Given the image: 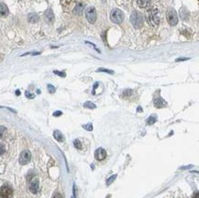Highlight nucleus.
Segmentation results:
<instances>
[{
    "instance_id": "obj_33",
    "label": "nucleus",
    "mask_w": 199,
    "mask_h": 198,
    "mask_svg": "<svg viewBox=\"0 0 199 198\" xmlns=\"http://www.w3.org/2000/svg\"><path fill=\"white\" fill-rule=\"evenodd\" d=\"M194 198H199V193H198V192H197V193H196V195H195Z\"/></svg>"
},
{
    "instance_id": "obj_24",
    "label": "nucleus",
    "mask_w": 199,
    "mask_h": 198,
    "mask_svg": "<svg viewBox=\"0 0 199 198\" xmlns=\"http://www.w3.org/2000/svg\"><path fill=\"white\" fill-rule=\"evenodd\" d=\"M6 129L5 127H3V126L0 127V139L3 137V135H4V133L6 132Z\"/></svg>"
},
{
    "instance_id": "obj_7",
    "label": "nucleus",
    "mask_w": 199,
    "mask_h": 198,
    "mask_svg": "<svg viewBox=\"0 0 199 198\" xmlns=\"http://www.w3.org/2000/svg\"><path fill=\"white\" fill-rule=\"evenodd\" d=\"M30 159H31V153H30V150L26 149V150H23L20 153L18 161H19V163L21 165H25V164H28L30 161Z\"/></svg>"
},
{
    "instance_id": "obj_31",
    "label": "nucleus",
    "mask_w": 199,
    "mask_h": 198,
    "mask_svg": "<svg viewBox=\"0 0 199 198\" xmlns=\"http://www.w3.org/2000/svg\"><path fill=\"white\" fill-rule=\"evenodd\" d=\"M26 96H27L28 98H34V96H33V95H30L29 92H26Z\"/></svg>"
},
{
    "instance_id": "obj_22",
    "label": "nucleus",
    "mask_w": 199,
    "mask_h": 198,
    "mask_svg": "<svg viewBox=\"0 0 199 198\" xmlns=\"http://www.w3.org/2000/svg\"><path fill=\"white\" fill-rule=\"evenodd\" d=\"M83 128H84L86 130H87V131H92V130H93V125H92L91 123L86 124V125H84Z\"/></svg>"
},
{
    "instance_id": "obj_17",
    "label": "nucleus",
    "mask_w": 199,
    "mask_h": 198,
    "mask_svg": "<svg viewBox=\"0 0 199 198\" xmlns=\"http://www.w3.org/2000/svg\"><path fill=\"white\" fill-rule=\"evenodd\" d=\"M29 20H30V22H37L39 20V17L37 14L32 13L29 16Z\"/></svg>"
},
{
    "instance_id": "obj_34",
    "label": "nucleus",
    "mask_w": 199,
    "mask_h": 198,
    "mask_svg": "<svg viewBox=\"0 0 199 198\" xmlns=\"http://www.w3.org/2000/svg\"><path fill=\"white\" fill-rule=\"evenodd\" d=\"M138 111H139V112H141V106L138 107Z\"/></svg>"
},
{
    "instance_id": "obj_25",
    "label": "nucleus",
    "mask_w": 199,
    "mask_h": 198,
    "mask_svg": "<svg viewBox=\"0 0 199 198\" xmlns=\"http://www.w3.org/2000/svg\"><path fill=\"white\" fill-rule=\"evenodd\" d=\"M53 73H54L55 74L61 76V77H65V73H62V72H59V71H54Z\"/></svg>"
},
{
    "instance_id": "obj_28",
    "label": "nucleus",
    "mask_w": 199,
    "mask_h": 198,
    "mask_svg": "<svg viewBox=\"0 0 199 198\" xmlns=\"http://www.w3.org/2000/svg\"><path fill=\"white\" fill-rule=\"evenodd\" d=\"M4 152H5V147L2 144H0V155H2Z\"/></svg>"
},
{
    "instance_id": "obj_30",
    "label": "nucleus",
    "mask_w": 199,
    "mask_h": 198,
    "mask_svg": "<svg viewBox=\"0 0 199 198\" xmlns=\"http://www.w3.org/2000/svg\"><path fill=\"white\" fill-rule=\"evenodd\" d=\"M62 113L61 112V111H56V112H54V114H53V116L54 117H59V116H61Z\"/></svg>"
},
{
    "instance_id": "obj_35",
    "label": "nucleus",
    "mask_w": 199,
    "mask_h": 198,
    "mask_svg": "<svg viewBox=\"0 0 199 198\" xmlns=\"http://www.w3.org/2000/svg\"><path fill=\"white\" fill-rule=\"evenodd\" d=\"M16 94H17V96H19V95H20V92H19V91H17Z\"/></svg>"
},
{
    "instance_id": "obj_26",
    "label": "nucleus",
    "mask_w": 199,
    "mask_h": 198,
    "mask_svg": "<svg viewBox=\"0 0 199 198\" xmlns=\"http://www.w3.org/2000/svg\"><path fill=\"white\" fill-rule=\"evenodd\" d=\"M48 90H49V92H50V94H52V93L55 92V88H54V86L51 85H48Z\"/></svg>"
},
{
    "instance_id": "obj_20",
    "label": "nucleus",
    "mask_w": 199,
    "mask_h": 198,
    "mask_svg": "<svg viewBox=\"0 0 199 198\" xmlns=\"http://www.w3.org/2000/svg\"><path fill=\"white\" fill-rule=\"evenodd\" d=\"M117 178V174H114V175H111L107 180H106V185H110L114 181H115V179Z\"/></svg>"
},
{
    "instance_id": "obj_5",
    "label": "nucleus",
    "mask_w": 199,
    "mask_h": 198,
    "mask_svg": "<svg viewBox=\"0 0 199 198\" xmlns=\"http://www.w3.org/2000/svg\"><path fill=\"white\" fill-rule=\"evenodd\" d=\"M13 196V188L8 184L0 187V198H11Z\"/></svg>"
},
{
    "instance_id": "obj_12",
    "label": "nucleus",
    "mask_w": 199,
    "mask_h": 198,
    "mask_svg": "<svg viewBox=\"0 0 199 198\" xmlns=\"http://www.w3.org/2000/svg\"><path fill=\"white\" fill-rule=\"evenodd\" d=\"M138 6L141 8H147L150 6L151 0H137Z\"/></svg>"
},
{
    "instance_id": "obj_16",
    "label": "nucleus",
    "mask_w": 199,
    "mask_h": 198,
    "mask_svg": "<svg viewBox=\"0 0 199 198\" xmlns=\"http://www.w3.org/2000/svg\"><path fill=\"white\" fill-rule=\"evenodd\" d=\"M84 107L88 108V109H96V108H97V105H96L94 103H92V102H90V101H87V102H86V103L84 104Z\"/></svg>"
},
{
    "instance_id": "obj_10",
    "label": "nucleus",
    "mask_w": 199,
    "mask_h": 198,
    "mask_svg": "<svg viewBox=\"0 0 199 198\" xmlns=\"http://www.w3.org/2000/svg\"><path fill=\"white\" fill-rule=\"evenodd\" d=\"M30 190L32 194H37L39 191V181L38 179L33 180L30 184Z\"/></svg>"
},
{
    "instance_id": "obj_3",
    "label": "nucleus",
    "mask_w": 199,
    "mask_h": 198,
    "mask_svg": "<svg viewBox=\"0 0 199 198\" xmlns=\"http://www.w3.org/2000/svg\"><path fill=\"white\" fill-rule=\"evenodd\" d=\"M110 18L111 20L116 23V24H120L122 23V21L124 20V13L118 9V8H115L111 11L110 14Z\"/></svg>"
},
{
    "instance_id": "obj_32",
    "label": "nucleus",
    "mask_w": 199,
    "mask_h": 198,
    "mask_svg": "<svg viewBox=\"0 0 199 198\" xmlns=\"http://www.w3.org/2000/svg\"><path fill=\"white\" fill-rule=\"evenodd\" d=\"M186 60H189L187 58H185V59H176V61H186Z\"/></svg>"
},
{
    "instance_id": "obj_23",
    "label": "nucleus",
    "mask_w": 199,
    "mask_h": 198,
    "mask_svg": "<svg viewBox=\"0 0 199 198\" xmlns=\"http://www.w3.org/2000/svg\"><path fill=\"white\" fill-rule=\"evenodd\" d=\"M98 72H103V73H107L109 74H114V72L111 70H107V69H104V68H100L98 70Z\"/></svg>"
},
{
    "instance_id": "obj_15",
    "label": "nucleus",
    "mask_w": 199,
    "mask_h": 198,
    "mask_svg": "<svg viewBox=\"0 0 199 198\" xmlns=\"http://www.w3.org/2000/svg\"><path fill=\"white\" fill-rule=\"evenodd\" d=\"M180 17H181V18L184 19V20H185V19L188 18L189 14H188V11L185 9V7H183V8L180 10Z\"/></svg>"
},
{
    "instance_id": "obj_9",
    "label": "nucleus",
    "mask_w": 199,
    "mask_h": 198,
    "mask_svg": "<svg viewBox=\"0 0 199 198\" xmlns=\"http://www.w3.org/2000/svg\"><path fill=\"white\" fill-rule=\"evenodd\" d=\"M153 104H154V106L157 107V108H162V107L166 106V102L161 97H155L154 100H153Z\"/></svg>"
},
{
    "instance_id": "obj_8",
    "label": "nucleus",
    "mask_w": 199,
    "mask_h": 198,
    "mask_svg": "<svg viewBox=\"0 0 199 198\" xmlns=\"http://www.w3.org/2000/svg\"><path fill=\"white\" fill-rule=\"evenodd\" d=\"M106 157V151L104 148H99L95 151V158L98 160H103Z\"/></svg>"
},
{
    "instance_id": "obj_2",
    "label": "nucleus",
    "mask_w": 199,
    "mask_h": 198,
    "mask_svg": "<svg viewBox=\"0 0 199 198\" xmlns=\"http://www.w3.org/2000/svg\"><path fill=\"white\" fill-rule=\"evenodd\" d=\"M130 22L136 29H141L143 26L144 20L142 15L138 11H133L130 16Z\"/></svg>"
},
{
    "instance_id": "obj_21",
    "label": "nucleus",
    "mask_w": 199,
    "mask_h": 198,
    "mask_svg": "<svg viewBox=\"0 0 199 198\" xmlns=\"http://www.w3.org/2000/svg\"><path fill=\"white\" fill-rule=\"evenodd\" d=\"M74 145L75 148H78V149L82 148V143H81V141L79 140H74Z\"/></svg>"
},
{
    "instance_id": "obj_6",
    "label": "nucleus",
    "mask_w": 199,
    "mask_h": 198,
    "mask_svg": "<svg viewBox=\"0 0 199 198\" xmlns=\"http://www.w3.org/2000/svg\"><path fill=\"white\" fill-rule=\"evenodd\" d=\"M86 18L88 20V22L94 24L97 20V11L95 9V7L90 6L86 9Z\"/></svg>"
},
{
    "instance_id": "obj_14",
    "label": "nucleus",
    "mask_w": 199,
    "mask_h": 198,
    "mask_svg": "<svg viewBox=\"0 0 199 198\" xmlns=\"http://www.w3.org/2000/svg\"><path fill=\"white\" fill-rule=\"evenodd\" d=\"M53 137L55 138V140L56 141H60V142H62V141H64V137H63V135L62 134V132L61 131H59V130H55L54 132H53Z\"/></svg>"
},
{
    "instance_id": "obj_13",
    "label": "nucleus",
    "mask_w": 199,
    "mask_h": 198,
    "mask_svg": "<svg viewBox=\"0 0 199 198\" xmlns=\"http://www.w3.org/2000/svg\"><path fill=\"white\" fill-rule=\"evenodd\" d=\"M45 19L49 23H52L53 22V20H54V15H53V12H52L51 9H49V10L46 11V13H45Z\"/></svg>"
},
{
    "instance_id": "obj_29",
    "label": "nucleus",
    "mask_w": 199,
    "mask_h": 198,
    "mask_svg": "<svg viewBox=\"0 0 199 198\" xmlns=\"http://www.w3.org/2000/svg\"><path fill=\"white\" fill-rule=\"evenodd\" d=\"M52 198H62V196H61L59 193H55V194L53 195Z\"/></svg>"
},
{
    "instance_id": "obj_1",
    "label": "nucleus",
    "mask_w": 199,
    "mask_h": 198,
    "mask_svg": "<svg viewBox=\"0 0 199 198\" xmlns=\"http://www.w3.org/2000/svg\"><path fill=\"white\" fill-rule=\"evenodd\" d=\"M147 19L149 24L153 27L157 28L160 24V11L157 8H153L149 11L147 15Z\"/></svg>"
},
{
    "instance_id": "obj_27",
    "label": "nucleus",
    "mask_w": 199,
    "mask_h": 198,
    "mask_svg": "<svg viewBox=\"0 0 199 198\" xmlns=\"http://www.w3.org/2000/svg\"><path fill=\"white\" fill-rule=\"evenodd\" d=\"M131 93H132V91H131V90H126V91L124 92L123 96H124V97H126V96H130V95H131Z\"/></svg>"
},
{
    "instance_id": "obj_11",
    "label": "nucleus",
    "mask_w": 199,
    "mask_h": 198,
    "mask_svg": "<svg viewBox=\"0 0 199 198\" xmlns=\"http://www.w3.org/2000/svg\"><path fill=\"white\" fill-rule=\"evenodd\" d=\"M8 7L6 4L0 3V17H6L8 15Z\"/></svg>"
},
{
    "instance_id": "obj_4",
    "label": "nucleus",
    "mask_w": 199,
    "mask_h": 198,
    "mask_svg": "<svg viewBox=\"0 0 199 198\" xmlns=\"http://www.w3.org/2000/svg\"><path fill=\"white\" fill-rule=\"evenodd\" d=\"M167 21L171 26H175L178 23V17L177 13L173 8H169L167 11Z\"/></svg>"
},
{
    "instance_id": "obj_19",
    "label": "nucleus",
    "mask_w": 199,
    "mask_h": 198,
    "mask_svg": "<svg viewBox=\"0 0 199 198\" xmlns=\"http://www.w3.org/2000/svg\"><path fill=\"white\" fill-rule=\"evenodd\" d=\"M83 8H84L83 4L78 5V6L75 7V9H74V13H75V14H81V13H82V11H83Z\"/></svg>"
},
{
    "instance_id": "obj_18",
    "label": "nucleus",
    "mask_w": 199,
    "mask_h": 198,
    "mask_svg": "<svg viewBox=\"0 0 199 198\" xmlns=\"http://www.w3.org/2000/svg\"><path fill=\"white\" fill-rule=\"evenodd\" d=\"M156 120H157V117L155 115H152L147 119V124L148 125H153L156 122Z\"/></svg>"
}]
</instances>
